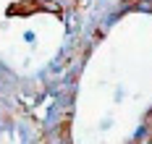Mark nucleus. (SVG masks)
<instances>
[{"mask_svg": "<svg viewBox=\"0 0 152 144\" xmlns=\"http://www.w3.org/2000/svg\"><path fill=\"white\" fill-rule=\"evenodd\" d=\"M137 144H152V136H142V139H139Z\"/></svg>", "mask_w": 152, "mask_h": 144, "instance_id": "f257e3e1", "label": "nucleus"}]
</instances>
